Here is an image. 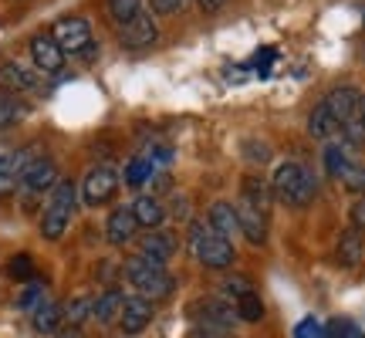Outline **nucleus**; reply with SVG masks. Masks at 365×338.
<instances>
[{"instance_id": "obj_1", "label": "nucleus", "mask_w": 365, "mask_h": 338, "mask_svg": "<svg viewBox=\"0 0 365 338\" xmlns=\"http://www.w3.org/2000/svg\"><path fill=\"white\" fill-rule=\"evenodd\" d=\"M122 274L132 285V291L145 301H166L176 291V277L166 271V264H156V260L143 257V254H132L122 264Z\"/></svg>"}, {"instance_id": "obj_2", "label": "nucleus", "mask_w": 365, "mask_h": 338, "mask_svg": "<svg viewBox=\"0 0 365 338\" xmlns=\"http://www.w3.org/2000/svg\"><path fill=\"white\" fill-rule=\"evenodd\" d=\"M271 193L277 203L301 210L318 196V180H314L312 169L301 166V163H281L271 176Z\"/></svg>"}, {"instance_id": "obj_3", "label": "nucleus", "mask_w": 365, "mask_h": 338, "mask_svg": "<svg viewBox=\"0 0 365 338\" xmlns=\"http://www.w3.org/2000/svg\"><path fill=\"white\" fill-rule=\"evenodd\" d=\"M190 250L200 267L207 271H227L237 264V250H234V240L220 237L210 223H193L190 227Z\"/></svg>"}, {"instance_id": "obj_4", "label": "nucleus", "mask_w": 365, "mask_h": 338, "mask_svg": "<svg viewBox=\"0 0 365 338\" xmlns=\"http://www.w3.org/2000/svg\"><path fill=\"white\" fill-rule=\"evenodd\" d=\"M75 207H78V183L58 180V186L44 203V213H41V237L44 240H61L71 217H75Z\"/></svg>"}, {"instance_id": "obj_5", "label": "nucleus", "mask_w": 365, "mask_h": 338, "mask_svg": "<svg viewBox=\"0 0 365 338\" xmlns=\"http://www.w3.org/2000/svg\"><path fill=\"white\" fill-rule=\"evenodd\" d=\"M51 38L54 44L68 54H75V58H95V41H91V24L85 17H61V21H54L51 27Z\"/></svg>"}, {"instance_id": "obj_6", "label": "nucleus", "mask_w": 365, "mask_h": 338, "mask_svg": "<svg viewBox=\"0 0 365 338\" xmlns=\"http://www.w3.org/2000/svg\"><path fill=\"white\" fill-rule=\"evenodd\" d=\"M118 186H122V176L112 166H91L85 180L78 183V196L85 207H105L115 200Z\"/></svg>"}, {"instance_id": "obj_7", "label": "nucleus", "mask_w": 365, "mask_h": 338, "mask_svg": "<svg viewBox=\"0 0 365 338\" xmlns=\"http://www.w3.org/2000/svg\"><path fill=\"white\" fill-rule=\"evenodd\" d=\"M186 314L193 318V322H213V325H223V328H230L234 332V325L240 322L237 318V304L234 301H227L220 295H210V298H196L190 308H186Z\"/></svg>"}, {"instance_id": "obj_8", "label": "nucleus", "mask_w": 365, "mask_h": 338, "mask_svg": "<svg viewBox=\"0 0 365 338\" xmlns=\"http://www.w3.org/2000/svg\"><path fill=\"white\" fill-rule=\"evenodd\" d=\"M118 41H122V48H129V51H145V48H153L159 41V24L153 21V14H139V17H132L129 24L118 27Z\"/></svg>"}, {"instance_id": "obj_9", "label": "nucleus", "mask_w": 365, "mask_h": 338, "mask_svg": "<svg viewBox=\"0 0 365 338\" xmlns=\"http://www.w3.org/2000/svg\"><path fill=\"white\" fill-rule=\"evenodd\" d=\"M27 51H31V61H34L38 71H44V75H61V68H65V51L54 44L51 31L34 34L31 44H27Z\"/></svg>"}, {"instance_id": "obj_10", "label": "nucleus", "mask_w": 365, "mask_h": 338, "mask_svg": "<svg viewBox=\"0 0 365 338\" xmlns=\"http://www.w3.org/2000/svg\"><path fill=\"white\" fill-rule=\"evenodd\" d=\"M322 102H325V108L331 112V116L339 118V126H345V122H355V118H359L365 95L355 88V85H339V88L328 91Z\"/></svg>"}, {"instance_id": "obj_11", "label": "nucleus", "mask_w": 365, "mask_h": 338, "mask_svg": "<svg viewBox=\"0 0 365 338\" xmlns=\"http://www.w3.org/2000/svg\"><path fill=\"white\" fill-rule=\"evenodd\" d=\"M234 210H237L240 237H247V244H254V247H264V244H267V217H264L261 210L250 207L247 200H237Z\"/></svg>"}, {"instance_id": "obj_12", "label": "nucleus", "mask_w": 365, "mask_h": 338, "mask_svg": "<svg viewBox=\"0 0 365 338\" xmlns=\"http://www.w3.org/2000/svg\"><path fill=\"white\" fill-rule=\"evenodd\" d=\"M54 186H58V166L48 156H38L21 173V190L24 193H44V190H54Z\"/></svg>"}, {"instance_id": "obj_13", "label": "nucleus", "mask_w": 365, "mask_h": 338, "mask_svg": "<svg viewBox=\"0 0 365 338\" xmlns=\"http://www.w3.org/2000/svg\"><path fill=\"white\" fill-rule=\"evenodd\" d=\"M153 301L139 298V295H132V298H125V304H122V314H118V328L125 332V335H139V332H145L149 328V322H153Z\"/></svg>"}, {"instance_id": "obj_14", "label": "nucleus", "mask_w": 365, "mask_h": 338, "mask_svg": "<svg viewBox=\"0 0 365 338\" xmlns=\"http://www.w3.org/2000/svg\"><path fill=\"white\" fill-rule=\"evenodd\" d=\"M0 88L4 91H38L41 88V75H34L31 68H24L21 61H4L0 65Z\"/></svg>"}, {"instance_id": "obj_15", "label": "nucleus", "mask_w": 365, "mask_h": 338, "mask_svg": "<svg viewBox=\"0 0 365 338\" xmlns=\"http://www.w3.org/2000/svg\"><path fill=\"white\" fill-rule=\"evenodd\" d=\"M135 230H139V223L132 217V207H115L108 213V220H105V240L115 244V247L129 244L132 237H135Z\"/></svg>"}, {"instance_id": "obj_16", "label": "nucleus", "mask_w": 365, "mask_h": 338, "mask_svg": "<svg viewBox=\"0 0 365 338\" xmlns=\"http://www.w3.org/2000/svg\"><path fill=\"white\" fill-rule=\"evenodd\" d=\"M129 207H132L135 223H139V227H145V230H159V227H163V220H166V207H163V200H159V196H153V193L135 196Z\"/></svg>"}, {"instance_id": "obj_17", "label": "nucleus", "mask_w": 365, "mask_h": 338, "mask_svg": "<svg viewBox=\"0 0 365 338\" xmlns=\"http://www.w3.org/2000/svg\"><path fill=\"white\" fill-rule=\"evenodd\" d=\"M139 254L149 260H156V264H166V260L176 254V234H173V230H153L149 237L139 240Z\"/></svg>"}, {"instance_id": "obj_18", "label": "nucleus", "mask_w": 365, "mask_h": 338, "mask_svg": "<svg viewBox=\"0 0 365 338\" xmlns=\"http://www.w3.org/2000/svg\"><path fill=\"white\" fill-rule=\"evenodd\" d=\"M240 200H247L254 210H261L264 217L271 213V203H274V193H271V180L264 176H244L240 183Z\"/></svg>"}, {"instance_id": "obj_19", "label": "nucleus", "mask_w": 365, "mask_h": 338, "mask_svg": "<svg viewBox=\"0 0 365 338\" xmlns=\"http://www.w3.org/2000/svg\"><path fill=\"white\" fill-rule=\"evenodd\" d=\"M61 322H65V308L51 298H44L38 308L31 312V328H34L38 335H54V332L61 328Z\"/></svg>"}, {"instance_id": "obj_20", "label": "nucleus", "mask_w": 365, "mask_h": 338, "mask_svg": "<svg viewBox=\"0 0 365 338\" xmlns=\"http://www.w3.org/2000/svg\"><path fill=\"white\" fill-rule=\"evenodd\" d=\"M362 254H365L362 230L349 227V230L339 237V244H335V260H339V267H355V264H362Z\"/></svg>"}, {"instance_id": "obj_21", "label": "nucleus", "mask_w": 365, "mask_h": 338, "mask_svg": "<svg viewBox=\"0 0 365 338\" xmlns=\"http://www.w3.org/2000/svg\"><path fill=\"white\" fill-rule=\"evenodd\" d=\"M122 304H125V295H122L118 287H105L102 295L95 298L91 318H95L98 325H112V322H118V314H122Z\"/></svg>"}, {"instance_id": "obj_22", "label": "nucleus", "mask_w": 365, "mask_h": 338, "mask_svg": "<svg viewBox=\"0 0 365 338\" xmlns=\"http://www.w3.org/2000/svg\"><path fill=\"white\" fill-rule=\"evenodd\" d=\"M339 132H341L339 118L328 112L325 102H322L312 116H308V135H312V139H318V143H335V139H339Z\"/></svg>"}, {"instance_id": "obj_23", "label": "nucleus", "mask_w": 365, "mask_h": 338, "mask_svg": "<svg viewBox=\"0 0 365 338\" xmlns=\"http://www.w3.org/2000/svg\"><path fill=\"white\" fill-rule=\"evenodd\" d=\"M210 227L217 230L220 237H237L240 234V227H237V210L234 203H227V200H217L213 207H210Z\"/></svg>"}, {"instance_id": "obj_24", "label": "nucleus", "mask_w": 365, "mask_h": 338, "mask_svg": "<svg viewBox=\"0 0 365 338\" xmlns=\"http://www.w3.org/2000/svg\"><path fill=\"white\" fill-rule=\"evenodd\" d=\"M27 116V102H21V95L0 88V132H7Z\"/></svg>"}, {"instance_id": "obj_25", "label": "nucleus", "mask_w": 365, "mask_h": 338, "mask_svg": "<svg viewBox=\"0 0 365 338\" xmlns=\"http://www.w3.org/2000/svg\"><path fill=\"white\" fill-rule=\"evenodd\" d=\"M322 163H325V173L331 180H339L345 166L352 163V149H345V145L335 139V143H325V153H322Z\"/></svg>"}, {"instance_id": "obj_26", "label": "nucleus", "mask_w": 365, "mask_h": 338, "mask_svg": "<svg viewBox=\"0 0 365 338\" xmlns=\"http://www.w3.org/2000/svg\"><path fill=\"white\" fill-rule=\"evenodd\" d=\"M153 176H156V166L145 156H135L129 166H125V173H122L125 186H132V190H143L145 183H153Z\"/></svg>"}, {"instance_id": "obj_27", "label": "nucleus", "mask_w": 365, "mask_h": 338, "mask_svg": "<svg viewBox=\"0 0 365 338\" xmlns=\"http://www.w3.org/2000/svg\"><path fill=\"white\" fill-rule=\"evenodd\" d=\"M91 308H95V298H91V295H75V298L65 304V325L81 328L91 318Z\"/></svg>"}, {"instance_id": "obj_28", "label": "nucleus", "mask_w": 365, "mask_h": 338, "mask_svg": "<svg viewBox=\"0 0 365 338\" xmlns=\"http://www.w3.org/2000/svg\"><path fill=\"white\" fill-rule=\"evenodd\" d=\"M237 304V318L240 322H247V325H257L264 318V301H261V295L254 291V295H244L240 301H234Z\"/></svg>"}, {"instance_id": "obj_29", "label": "nucleus", "mask_w": 365, "mask_h": 338, "mask_svg": "<svg viewBox=\"0 0 365 338\" xmlns=\"http://www.w3.org/2000/svg\"><path fill=\"white\" fill-rule=\"evenodd\" d=\"M105 7L112 14V21L122 27V24H129L132 17L143 14V0H105Z\"/></svg>"}, {"instance_id": "obj_30", "label": "nucleus", "mask_w": 365, "mask_h": 338, "mask_svg": "<svg viewBox=\"0 0 365 338\" xmlns=\"http://www.w3.org/2000/svg\"><path fill=\"white\" fill-rule=\"evenodd\" d=\"M339 183L349 190V193H355V196H365V163H349L345 166V173L339 176Z\"/></svg>"}, {"instance_id": "obj_31", "label": "nucleus", "mask_w": 365, "mask_h": 338, "mask_svg": "<svg viewBox=\"0 0 365 338\" xmlns=\"http://www.w3.org/2000/svg\"><path fill=\"white\" fill-rule=\"evenodd\" d=\"M7 277L21 281V285L34 281V257H31V254H14V257L7 260Z\"/></svg>"}, {"instance_id": "obj_32", "label": "nucleus", "mask_w": 365, "mask_h": 338, "mask_svg": "<svg viewBox=\"0 0 365 338\" xmlns=\"http://www.w3.org/2000/svg\"><path fill=\"white\" fill-rule=\"evenodd\" d=\"M223 298L227 301H240L244 295H254V281L250 277H244V274H234V277H223Z\"/></svg>"}, {"instance_id": "obj_33", "label": "nucleus", "mask_w": 365, "mask_h": 338, "mask_svg": "<svg viewBox=\"0 0 365 338\" xmlns=\"http://www.w3.org/2000/svg\"><path fill=\"white\" fill-rule=\"evenodd\" d=\"M240 156L254 163V166H267L271 163V145L261 143V139H244L240 143Z\"/></svg>"}, {"instance_id": "obj_34", "label": "nucleus", "mask_w": 365, "mask_h": 338, "mask_svg": "<svg viewBox=\"0 0 365 338\" xmlns=\"http://www.w3.org/2000/svg\"><path fill=\"white\" fill-rule=\"evenodd\" d=\"M325 338H365V332L352 318H331L325 325Z\"/></svg>"}, {"instance_id": "obj_35", "label": "nucleus", "mask_w": 365, "mask_h": 338, "mask_svg": "<svg viewBox=\"0 0 365 338\" xmlns=\"http://www.w3.org/2000/svg\"><path fill=\"white\" fill-rule=\"evenodd\" d=\"M339 143L345 145V149H362L365 145V129H362V122L355 118V122H345L339 132Z\"/></svg>"}, {"instance_id": "obj_36", "label": "nucleus", "mask_w": 365, "mask_h": 338, "mask_svg": "<svg viewBox=\"0 0 365 338\" xmlns=\"http://www.w3.org/2000/svg\"><path fill=\"white\" fill-rule=\"evenodd\" d=\"M41 301H44V285H41V281H27L24 291H21V298H17V308H24V312H34Z\"/></svg>"}, {"instance_id": "obj_37", "label": "nucleus", "mask_w": 365, "mask_h": 338, "mask_svg": "<svg viewBox=\"0 0 365 338\" xmlns=\"http://www.w3.org/2000/svg\"><path fill=\"white\" fill-rule=\"evenodd\" d=\"M190 338H230V328L213 325V322H193Z\"/></svg>"}, {"instance_id": "obj_38", "label": "nucleus", "mask_w": 365, "mask_h": 338, "mask_svg": "<svg viewBox=\"0 0 365 338\" xmlns=\"http://www.w3.org/2000/svg\"><path fill=\"white\" fill-rule=\"evenodd\" d=\"M294 338H325V325L318 318H301L294 325Z\"/></svg>"}, {"instance_id": "obj_39", "label": "nucleus", "mask_w": 365, "mask_h": 338, "mask_svg": "<svg viewBox=\"0 0 365 338\" xmlns=\"http://www.w3.org/2000/svg\"><path fill=\"white\" fill-rule=\"evenodd\" d=\"M186 4H190V0H149V7H153L156 17H173V14L186 11Z\"/></svg>"}, {"instance_id": "obj_40", "label": "nucleus", "mask_w": 365, "mask_h": 338, "mask_svg": "<svg viewBox=\"0 0 365 338\" xmlns=\"http://www.w3.org/2000/svg\"><path fill=\"white\" fill-rule=\"evenodd\" d=\"M349 220H352L355 230H365V196H355L352 210H349Z\"/></svg>"}, {"instance_id": "obj_41", "label": "nucleus", "mask_w": 365, "mask_h": 338, "mask_svg": "<svg viewBox=\"0 0 365 338\" xmlns=\"http://www.w3.org/2000/svg\"><path fill=\"white\" fill-rule=\"evenodd\" d=\"M17 190H21V180L14 173H7V169H0V196H14Z\"/></svg>"}, {"instance_id": "obj_42", "label": "nucleus", "mask_w": 365, "mask_h": 338, "mask_svg": "<svg viewBox=\"0 0 365 338\" xmlns=\"http://www.w3.org/2000/svg\"><path fill=\"white\" fill-rule=\"evenodd\" d=\"M190 200H186V196H176V200H173V217H180V220H186V217H190Z\"/></svg>"}, {"instance_id": "obj_43", "label": "nucleus", "mask_w": 365, "mask_h": 338, "mask_svg": "<svg viewBox=\"0 0 365 338\" xmlns=\"http://www.w3.org/2000/svg\"><path fill=\"white\" fill-rule=\"evenodd\" d=\"M54 338H85V332L81 328H75V325H65V328H58V335Z\"/></svg>"}, {"instance_id": "obj_44", "label": "nucleus", "mask_w": 365, "mask_h": 338, "mask_svg": "<svg viewBox=\"0 0 365 338\" xmlns=\"http://www.w3.org/2000/svg\"><path fill=\"white\" fill-rule=\"evenodd\" d=\"M196 4H200L203 11H220V7L227 4V0H196Z\"/></svg>"}, {"instance_id": "obj_45", "label": "nucleus", "mask_w": 365, "mask_h": 338, "mask_svg": "<svg viewBox=\"0 0 365 338\" xmlns=\"http://www.w3.org/2000/svg\"><path fill=\"white\" fill-rule=\"evenodd\" d=\"M359 122H362V129H365V102H362V112H359Z\"/></svg>"}]
</instances>
